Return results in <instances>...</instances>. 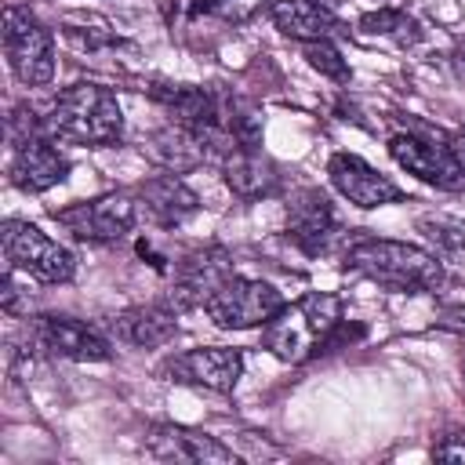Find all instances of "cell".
I'll use <instances>...</instances> for the list:
<instances>
[{"label":"cell","instance_id":"1","mask_svg":"<svg viewBox=\"0 0 465 465\" xmlns=\"http://www.w3.org/2000/svg\"><path fill=\"white\" fill-rule=\"evenodd\" d=\"M345 265L378 287L400 291V294H425L443 283V262L440 254L407 243V240H381V236H360L345 247Z\"/></svg>","mask_w":465,"mask_h":465},{"label":"cell","instance_id":"2","mask_svg":"<svg viewBox=\"0 0 465 465\" xmlns=\"http://www.w3.org/2000/svg\"><path fill=\"white\" fill-rule=\"evenodd\" d=\"M389 156L425 185L458 193L465 189V134L407 120L392 138H389Z\"/></svg>","mask_w":465,"mask_h":465},{"label":"cell","instance_id":"3","mask_svg":"<svg viewBox=\"0 0 465 465\" xmlns=\"http://www.w3.org/2000/svg\"><path fill=\"white\" fill-rule=\"evenodd\" d=\"M338 323H341V298L327 291H309L291 305L283 302V309L262 327V345L283 363H302L323 352Z\"/></svg>","mask_w":465,"mask_h":465},{"label":"cell","instance_id":"4","mask_svg":"<svg viewBox=\"0 0 465 465\" xmlns=\"http://www.w3.org/2000/svg\"><path fill=\"white\" fill-rule=\"evenodd\" d=\"M47 131L54 138L76 142V145H113L124 134V113L109 87L102 84H73L58 91L44 116Z\"/></svg>","mask_w":465,"mask_h":465},{"label":"cell","instance_id":"5","mask_svg":"<svg viewBox=\"0 0 465 465\" xmlns=\"http://www.w3.org/2000/svg\"><path fill=\"white\" fill-rule=\"evenodd\" d=\"M4 54L18 84L44 87L54 76V40L51 29L18 4L4 7Z\"/></svg>","mask_w":465,"mask_h":465},{"label":"cell","instance_id":"6","mask_svg":"<svg viewBox=\"0 0 465 465\" xmlns=\"http://www.w3.org/2000/svg\"><path fill=\"white\" fill-rule=\"evenodd\" d=\"M0 240H4L7 265H15L18 272H25L40 283H69L76 272V258L33 222L7 218L0 229Z\"/></svg>","mask_w":465,"mask_h":465},{"label":"cell","instance_id":"7","mask_svg":"<svg viewBox=\"0 0 465 465\" xmlns=\"http://www.w3.org/2000/svg\"><path fill=\"white\" fill-rule=\"evenodd\" d=\"M207 316L225 327V331H247V327H265L280 309L283 294L269 280H247V276H229L211 298H207Z\"/></svg>","mask_w":465,"mask_h":465},{"label":"cell","instance_id":"8","mask_svg":"<svg viewBox=\"0 0 465 465\" xmlns=\"http://www.w3.org/2000/svg\"><path fill=\"white\" fill-rule=\"evenodd\" d=\"M54 218L76 240L113 243V240L131 232V225H134V200L127 193H102L94 200H80V203H69V207L54 211Z\"/></svg>","mask_w":465,"mask_h":465},{"label":"cell","instance_id":"9","mask_svg":"<svg viewBox=\"0 0 465 465\" xmlns=\"http://www.w3.org/2000/svg\"><path fill=\"white\" fill-rule=\"evenodd\" d=\"M29 341L40 352L76 360V363H98V360L113 356V345L98 327L73 320V316H54V312L29 320Z\"/></svg>","mask_w":465,"mask_h":465},{"label":"cell","instance_id":"10","mask_svg":"<svg viewBox=\"0 0 465 465\" xmlns=\"http://www.w3.org/2000/svg\"><path fill=\"white\" fill-rule=\"evenodd\" d=\"M229 276H232L229 251H225V247H200V251L185 254V258L174 265V280H171V291H167L163 305H171L174 312L207 305V298H211Z\"/></svg>","mask_w":465,"mask_h":465},{"label":"cell","instance_id":"11","mask_svg":"<svg viewBox=\"0 0 465 465\" xmlns=\"http://www.w3.org/2000/svg\"><path fill=\"white\" fill-rule=\"evenodd\" d=\"M160 371L171 374V381H182V385L229 392L243 374V352L240 349H222V345H203V349H189V352L171 356Z\"/></svg>","mask_w":465,"mask_h":465},{"label":"cell","instance_id":"12","mask_svg":"<svg viewBox=\"0 0 465 465\" xmlns=\"http://www.w3.org/2000/svg\"><path fill=\"white\" fill-rule=\"evenodd\" d=\"M327 174H331V185L349 203H356L363 211H374V207H385V203L403 200V189L392 178H385L381 171H374L356 153H334L331 163H327Z\"/></svg>","mask_w":465,"mask_h":465},{"label":"cell","instance_id":"13","mask_svg":"<svg viewBox=\"0 0 465 465\" xmlns=\"http://www.w3.org/2000/svg\"><path fill=\"white\" fill-rule=\"evenodd\" d=\"M65 174H69V160L54 145L51 131L33 134L29 142L15 145V156H11V182H15V189H22V193H47L58 182H65Z\"/></svg>","mask_w":465,"mask_h":465},{"label":"cell","instance_id":"14","mask_svg":"<svg viewBox=\"0 0 465 465\" xmlns=\"http://www.w3.org/2000/svg\"><path fill=\"white\" fill-rule=\"evenodd\" d=\"M334 232H338V218H334L331 200L320 189L305 185V189L291 193V200H287V236L305 254L327 251V243L334 240Z\"/></svg>","mask_w":465,"mask_h":465},{"label":"cell","instance_id":"15","mask_svg":"<svg viewBox=\"0 0 465 465\" xmlns=\"http://www.w3.org/2000/svg\"><path fill=\"white\" fill-rule=\"evenodd\" d=\"M145 443L156 458L196 461V465H236L232 447H225L211 432H200V429H189V425H156L145 436Z\"/></svg>","mask_w":465,"mask_h":465},{"label":"cell","instance_id":"16","mask_svg":"<svg viewBox=\"0 0 465 465\" xmlns=\"http://www.w3.org/2000/svg\"><path fill=\"white\" fill-rule=\"evenodd\" d=\"M222 174H225V185L240 196V200H258V196H269L276 193L280 185V174H276V163L262 153V145L247 149V145H236L222 156Z\"/></svg>","mask_w":465,"mask_h":465},{"label":"cell","instance_id":"17","mask_svg":"<svg viewBox=\"0 0 465 465\" xmlns=\"http://www.w3.org/2000/svg\"><path fill=\"white\" fill-rule=\"evenodd\" d=\"M272 15V25L291 36V40H302V44H312V40H331L341 29V22L334 18L331 7H323L320 0H276L269 7Z\"/></svg>","mask_w":465,"mask_h":465},{"label":"cell","instance_id":"18","mask_svg":"<svg viewBox=\"0 0 465 465\" xmlns=\"http://www.w3.org/2000/svg\"><path fill=\"white\" fill-rule=\"evenodd\" d=\"M149 94L167 109L171 124H182L196 134H207L214 131L222 120H218V102L211 91L203 87H189V84H160V87H149Z\"/></svg>","mask_w":465,"mask_h":465},{"label":"cell","instance_id":"19","mask_svg":"<svg viewBox=\"0 0 465 465\" xmlns=\"http://www.w3.org/2000/svg\"><path fill=\"white\" fill-rule=\"evenodd\" d=\"M138 196H142V207L149 211V218H153L156 225H163V229L182 225V222L200 207V196H196V193L182 182V174H174V171L142 182Z\"/></svg>","mask_w":465,"mask_h":465},{"label":"cell","instance_id":"20","mask_svg":"<svg viewBox=\"0 0 465 465\" xmlns=\"http://www.w3.org/2000/svg\"><path fill=\"white\" fill-rule=\"evenodd\" d=\"M149 156L163 167V171H174V174H185L193 171L196 163H203L211 156L203 134L182 127V124H167L160 127L156 134H149Z\"/></svg>","mask_w":465,"mask_h":465},{"label":"cell","instance_id":"21","mask_svg":"<svg viewBox=\"0 0 465 465\" xmlns=\"http://www.w3.org/2000/svg\"><path fill=\"white\" fill-rule=\"evenodd\" d=\"M178 312L171 305H134V309H124L113 327L124 341L131 345H142V349H156V345H167L178 331Z\"/></svg>","mask_w":465,"mask_h":465},{"label":"cell","instance_id":"22","mask_svg":"<svg viewBox=\"0 0 465 465\" xmlns=\"http://www.w3.org/2000/svg\"><path fill=\"white\" fill-rule=\"evenodd\" d=\"M62 33L73 47L80 51H98V47H109L116 44V33L109 29V22L102 15H91V11H73L62 18Z\"/></svg>","mask_w":465,"mask_h":465},{"label":"cell","instance_id":"23","mask_svg":"<svg viewBox=\"0 0 465 465\" xmlns=\"http://www.w3.org/2000/svg\"><path fill=\"white\" fill-rule=\"evenodd\" d=\"M360 29L371 33V36H392L396 44H414L418 40V22L400 11V7H378V11H367L360 18Z\"/></svg>","mask_w":465,"mask_h":465},{"label":"cell","instance_id":"24","mask_svg":"<svg viewBox=\"0 0 465 465\" xmlns=\"http://www.w3.org/2000/svg\"><path fill=\"white\" fill-rule=\"evenodd\" d=\"M418 229L436 243V254L443 262H461L465 265V229L447 222V218H421Z\"/></svg>","mask_w":465,"mask_h":465},{"label":"cell","instance_id":"25","mask_svg":"<svg viewBox=\"0 0 465 465\" xmlns=\"http://www.w3.org/2000/svg\"><path fill=\"white\" fill-rule=\"evenodd\" d=\"M305 62H309L316 73H323V76H331V80H338V84L349 80V62L341 58V51H338L331 40H312V44H305Z\"/></svg>","mask_w":465,"mask_h":465},{"label":"cell","instance_id":"26","mask_svg":"<svg viewBox=\"0 0 465 465\" xmlns=\"http://www.w3.org/2000/svg\"><path fill=\"white\" fill-rule=\"evenodd\" d=\"M262 7H265V0H196L193 4L196 15H211V18H222V22H232V25L254 18Z\"/></svg>","mask_w":465,"mask_h":465},{"label":"cell","instance_id":"27","mask_svg":"<svg viewBox=\"0 0 465 465\" xmlns=\"http://www.w3.org/2000/svg\"><path fill=\"white\" fill-rule=\"evenodd\" d=\"M47 131V124L29 109V105H15L11 109V120H7V138H11V145H22V142H29L33 134H44Z\"/></svg>","mask_w":465,"mask_h":465},{"label":"cell","instance_id":"28","mask_svg":"<svg viewBox=\"0 0 465 465\" xmlns=\"http://www.w3.org/2000/svg\"><path fill=\"white\" fill-rule=\"evenodd\" d=\"M432 458L440 461H465V429H450L436 440L432 447Z\"/></svg>","mask_w":465,"mask_h":465},{"label":"cell","instance_id":"29","mask_svg":"<svg viewBox=\"0 0 465 465\" xmlns=\"http://www.w3.org/2000/svg\"><path fill=\"white\" fill-rule=\"evenodd\" d=\"M436 327L454 331V334H465V305H443L436 312Z\"/></svg>","mask_w":465,"mask_h":465},{"label":"cell","instance_id":"30","mask_svg":"<svg viewBox=\"0 0 465 465\" xmlns=\"http://www.w3.org/2000/svg\"><path fill=\"white\" fill-rule=\"evenodd\" d=\"M454 65L465 76V36H458V44H454Z\"/></svg>","mask_w":465,"mask_h":465}]
</instances>
